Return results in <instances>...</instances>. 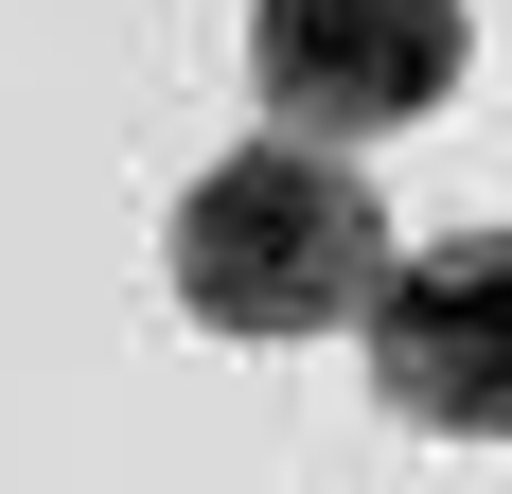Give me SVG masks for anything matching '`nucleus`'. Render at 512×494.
I'll list each match as a JSON object with an SVG mask.
<instances>
[{
  "instance_id": "obj_3",
  "label": "nucleus",
  "mask_w": 512,
  "mask_h": 494,
  "mask_svg": "<svg viewBox=\"0 0 512 494\" xmlns=\"http://www.w3.org/2000/svg\"><path fill=\"white\" fill-rule=\"evenodd\" d=\"M371 336V406L424 442H512V230L460 247H389V283L354 300Z\"/></svg>"
},
{
  "instance_id": "obj_2",
  "label": "nucleus",
  "mask_w": 512,
  "mask_h": 494,
  "mask_svg": "<svg viewBox=\"0 0 512 494\" xmlns=\"http://www.w3.org/2000/svg\"><path fill=\"white\" fill-rule=\"evenodd\" d=\"M477 18L460 0H248V89L283 106V142H389V124H442Z\"/></svg>"
},
{
  "instance_id": "obj_1",
  "label": "nucleus",
  "mask_w": 512,
  "mask_h": 494,
  "mask_svg": "<svg viewBox=\"0 0 512 494\" xmlns=\"http://www.w3.org/2000/svg\"><path fill=\"white\" fill-rule=\"evenodd\" d=\"M389 283V212H371V177L336 142H230L177 195V300H195L212 336H354V300Z\"/></svg>"
}]
</instances>
